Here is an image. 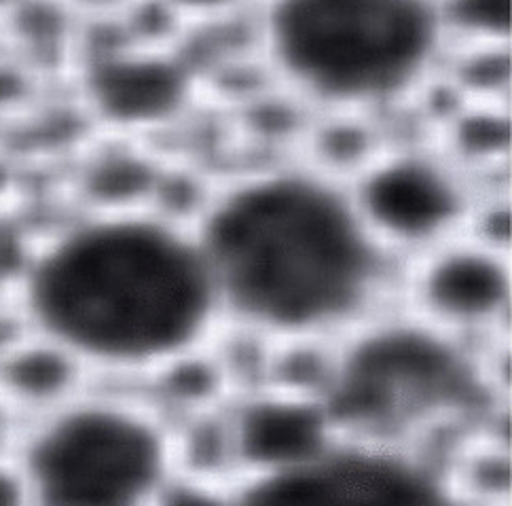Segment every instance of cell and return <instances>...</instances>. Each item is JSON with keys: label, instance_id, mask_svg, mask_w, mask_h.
<instances>
[{"label": "cell", "instance_id": "6da1fadb", "mask_svg": "<svg viewBox=\"0 0 512 506\" xmlns=\"http://www.w3.org/2000/svg\"><path fill=\"white\" fill-rule=\"evenodd\" d=\"M191 221L225 333L259 354L322 348L394 301L398 263L343 180L309 161L229 176Z\"/></svg>", "mask_w": 512, "mask_h": 506}, {"label": "cell", "instance_id": "7a4b0ae2", "mask_svg": "<svg viewBox=\"0 0 512 506\" xmlns=\"http://www.w3.org/2000/svg\"><path fill=\"white\" fill-rule=\"evenodd\" d=\"M15 310L91 379L144 388L225 337L193 221L161 208L77 210L30 248Z\"/></svg>", "mask_w": 512, "mask_h": 506}, {"label": "cell", "instance_id": "3957f363", "mask_svg": "<svg viewBox=\"0 0 512 506\" xmlns=\"http://www.w3.org/2000/svg\"><path fill=\"white\" fill-rule=\"evenodd\" d=\"M508 350H485L432 327L396 299L326 346L305 371L341 439L445 456L506 422Z\"/></svg>", "mask_w": 512, "mask_h": 506}, {"label": "cell", "instance_id": "277c9868", "mask_svg": "<svg viewBox=\"0 0 512 506\" xmlns=\"http://www.w3.org/2000/svg\"><path fill=\"white\" fill-rule=\"evenodd\" d=\"M259 30L280 81L328 113L396 108L449 53L436 0H265Z\"/></svg>", "mask_w": 512, "mask_h": 506}, {"label": "cell", "instance_id": "5b68a950", "mask_svg": "<svg viewBox=\"0 0 512 506\" xmlns=\"http://www.w3.org/2000/svg\"><path fill=\"white\" fill-rule=\"evenodd\" d=\"M13 458L32 506H153L180 466L178 428L144 386L91 379L22 422Z\"/></svg>", "mask_w": 512, "mask_h": 506}, {"label": "cell", "instance_id": "8992f818", "mask_svg": "<svg viewBox=\"0 0 512 506\" xmlns=\"http://www.w3.org/2000/svg\"><path fill=\"white\" fill-rule=\"evenodd\" d=\"M345 185L364 227L398 265L470 231L493 187L436 142L381 144Z\"/></svg>", "mask_w": 512, "mask_h": 506}, {"label": "cell", "instance_id": "52a82bcc", "mask_svg": "<svg viewBox=\"0 0 512 506\" xmlns=\"http://www.w3.org/2000/svg\"><path fill=\"white\" fill-rule=\"evenodd\" d=\"M229 506H466L441 456L339 439L286 471L233 483Z\"/></svg>", "mask_w": 512, "mask_h": 506}, {"label": "cell", "instance_id": "ba28073f", "mask_svg": "<svg viewBox=\"0 0 512 506\" xmlns=\"http://www.w3.org/2000/svg\"><path fill=\"white\" fill-rule=\"evenodd\" d=\"M394 299L432 327L472 346L508 350L510 246L466 231L398 265Z\"/></svg>", "mask_w": 512, "mask_h": 506}, {"label": "cell", "instance_id": "9c48e42d", "mask_svg": "<svg viewBox=\"0 0 512 506\" xmlns=\"http://www.w3.org/2000/svg\"><path fill=\"white\" fill-rule=\"evenodd\" d=\"M85 100L119 134L153 130L187 106L189 68L166 51H108L85 70Z\"/></svg>", "mask_w": 512, "mask_h": 506}, {"label": "cell", "instance_id": "30bf717a", "mask_svg": "<svg viewBox=\"0 0 512 506\" xmlns=\"http://www.w3.org/2000/svg\"><path fill=\"white\" fill-rule=\"evenodd\" d=\"M89 382L77 358L26 324L0 341V405L22 422L62 405Z\"/></svg>", "mask_w": 512, "mask_h": 506}, {"label": "cell", "instance_id": "8fae6325", "mask_svg": "<svg viewBox=\"0 0 512 506\" xmlns=\"http://www.w3.org/2000/svg\"><path fill=\"white\" fill-rule=\"evenodd\" d=\"M449 47L510 45L512 0H436Z\"/></svg>", "mask_w": 512, "mask_h": 506}, {"label": "cell", "instance_id": "7c38bea8", "mask_svg": "<svg viewBox=\"0 0 512 506\" xmlns=\"http://www.w3.org/2000/svg\"><path fill=\"white\" fill-rule=\"evenodd\" d=\"M0 506H32L26 481L13 454H0Z\"/></svg>", "mask_w": 512, "mask_h": 506}, {"label": "cell", "instance_id": "4fadbf2b", "mask_svg": "<svg viewBox=\"0 0 512 506\" xmlns=\"http://www.w3.org/2000/svg\"><path fill=\"white\" fill-rule=\"evenodd\" d=\"M70 7H77V9H98V7H108L117 3V0H66Z\"/></svg>", "mask_w": 512, "mask_h": 506}, {"label": "cell", "instance_id": "5bb4252c", "mask_svg": "<svg viewBox=\"0 0 512 506\" xmlns=\"http://www.w3.org/2000/svg\"><path fill=\"white\" fill-rule=\"evenodd\" d=\"M24 3H26V0H0V17H5L9 11L17 9Z\"/></svg>", "mask_w": 512, "mask_h": 506}]
</instances>
